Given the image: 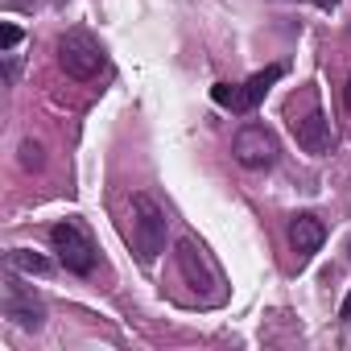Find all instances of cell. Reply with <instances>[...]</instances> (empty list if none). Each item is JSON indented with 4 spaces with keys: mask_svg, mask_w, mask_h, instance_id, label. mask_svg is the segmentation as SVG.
<instances>
[{
    "mask_svg": "<svg viewBox=\"0 0 351 351\" xmlns=\"http://www.w3.org/2000/svg\"><path fill=\"white\" fill-rule=\"evenodd\" d=\"M58 62H62V71H66L71 79L87 83V79H95V75L108 66V54H104V46H99L87 29H66V34L58 38Z\"/></svg>",
    "mask_w": 351,
    "mask_h": 351,
    "instance_id": "cell-5",
    "label": "cell"
},
{
    "mask_svg": "<svg viewBox=\"0 0 351 351\" xmlns=\"http://www.w3.org/2000/svg\"><path fill=\"white\" fill-rule=\"evenodd\" d=\"M173 261H178V273H182V281L199 293V302H207V306H215V302H223V269L215 265V256L207 252V244L203 240H195V236H182L178 244H173Z\"/></svg>",
    "mask_w": 351,
    "mask_h": 351,
    "instance_id": "cell-2",
    "label": "cell"
},
{
    "mask_svg": "<svg viewBox=\"0 0 351 351\" xmlns=\"http://www.w3.org/2000/svg\"><path fill=\"white\" fill-rule=\"evenodd\" d=\"M277 153H281V145H277L273 128H265V124H244L232 141V157L244 169H269L277 161Z\"/></svg>",
    "mask_w": 351,
    "mask_h": 351,
    "instance_id": "cell-6",
    "label": "cell"
},
{
    "mask_svg": "<svg viewBox=\"0 0 351 351\" xmlns=\"http://www.w3.org/2000/svg\"><path fill=\"white\" fill-rule=\"evenodd\" d=\"M165 228H169V215L149 191L128 195V244L141 265L157 261V252L165 248Z\"/></svg>",
    "mask_w": 351,
    "mask_h": 351,
    "instance_id": "cell-1",
    "label": "cell"
},
{
    "mask_svg": "<svg viewBox=\"0 0 351 351\" xmlns=\"http://www.w3.org/2000/svg\"><path fill=\"white\" fill-rule=\"evenodd\" d=\"M50 244H54V252H58L66 273H75V277H91L95 273V256L99 252H95V240L87 236L83 223H75V219L54 223L50 228Z\"/></svg>",
    "mask_w": 351,
    "mask_h": 351,
    "instance_id": "cell-4",
    "label": "cell"
},
{
    "mask_svg": "<svg viewBox=\"0 0 351 351\" xmlns=\"http://www.w3.org/2000/svg\"><path fill=\"white\" fill-rule=\"evenodd\" d=\"M281 75H285V66H281V62H273V66L256 71L248 83H240V112H256V108H261V99L269 95V87H273V83H281Z\"/></svg>",
    "mask_w": 351,
    "mask_h": 351,
    "instance_id": "cell-9",
    "label": "cell"
},
{
    "mask_svg": "<svg viewBox=\"0 0 351 351\" xmlns=\"http://www.w3.org/2000/svg\"><path fill=\"white\" fill-rule=\"evenodd\" d=\"M17 153H21V165H25V169H42V161H46L38 141H21V149H17Z\"/></svg>",
    "mask_w": 351,
    "mask_h": 351,
    "instance_id": "cell-11",
    "label": "cell"
},
{
    "mask_svg": "<svg viewBox=\"0 0 351 351\" xmlns=\"http://www.w3.org/2000/svg\"><path fill=\"white\" fill-rule=\"evenodd\" d=\"M17 42H21V29L13 21H5V25H0V54H13Z\"/></svg>",
    "mask_w": 351,
    "mask_h": 351,
    "instance_id": "cell-12",
    "label": "cell"
},
{
    "mask_svg": "<svg viewBox=\"0 0 351 351\" xmlns=\"http://www.w3.org/2000/svg\"><path fill=\"white\" fill-rule=\"evenodd\" d=\"M343 95H347V108H351V79H347V91H343Z\"/></svg>",
    "mask_w": 351,
    "mask_h": 351,
    "instance_id": "cell-14",
    "label": "cell"
},
{
    "mask_svg": "<svg viewBox=\"0 0 351 351\" xmlns=\"http://www.w3.org/2000/svg\"><path fill=\"white\" fill-rule=\"evenodd\" d=\"M285 116H289V132H293V141H298L306 153L322 157V153L330 149V120H326V112H322V104H318V95H314L310 87L298 91V95L289 99Z\"/></svg>",
    "mask_w": 351,
    "mask_h": 351,
    "instance_id": "cell-3",
    "label": "cell"
},
{
    "mask_svg": "<svg viewBox=\"0 0 351 351\" xmlns=\"http://www.w3.org/2000/svg\"><path fill=\"white\" fill-rule=\"evenodd\" d=\"M5 318L13 326H21V330H42V322H46V306L34 298V289H25L13 277V269L5 277Z\"/></svg>",
    "mask_w": 351,
    "mask_h": 351,
    "instance_id": "cell-7",
    "label": "cell"
},
{
    "mask_svg": "<svg viewBox=\"0 0 351 351\" xmlns=\"http://www.w3.org/2000/svg\"><path fill=\"white\" fill-rule=\"evenodd\" d=\"M9 269L13 273H29V277H46L50 273V261L38 256V252H29V248H13L9 252Z\"/></svg>",
    "mask_w": 351,
    "mask_h": 351,
    "instance_id": "cell-10",
    "label": "cell"
},
{
    "mask_svg": "<svg viewBox=\"0 0 351 351\" xmlns=\"http://www.w3.org/2000/svg\"><path fill=\"white\" fill-rule=\"evenodd\" d=\"M322 240H326V228H322V219H318V215L298 211V215L289 219V248H293L298 265H306V261L322 248Z\"/></svg>",
    "mask_w": 351,
    "mask_h": 351,
    "instance_id": "cell-8",
    "label": "cell"
},
{
    "mask_svg": "<svg viewBox=\"0 0 351 351\" xmlns=\"http://www.w3.org/2000/svg\"><path fill=\"white\" fill-rule=\"evenodd\" d=\"M314 5H318V9H326V13H330V9H335V5H339V0H314Z\"/></svg>",
    "mask_w": 351,
    "mask_h": 351,
    "instance_id": "cell-13",
    "label": "cell"
}]
</instances>
